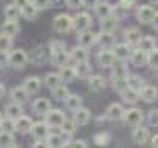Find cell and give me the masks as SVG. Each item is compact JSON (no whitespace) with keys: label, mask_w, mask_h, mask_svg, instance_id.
Listing matches in <instances>:
<instances>
[{"label":"cell","mask_w":158,"mask_h":148,"mask_svg":"<svg viewBox=\"0 0 158 148\" xmlns=\"http://www.w3.org/2000/svg\"><path fill=\"white\" fill-rule=\"evenodd\" d=\"M53 27H55L57 33H66V31H70V29L74 27V18H70L66 14H59L53 20Z\"/></svg>","instance_id":"1"},{"label":"cell","mask_w":158,"mask_h":148,"mask_svg":"<svg viewBox=\"0 0 158 148\" xmlns=\"http://www.w3.org/2000/svg\"><path fill=\"white\" fill-rule=\"evenodd\" d=\"M8 63L14 66V68H23L27 64V53L23 49H16V51L8 53Z\"/></svg>","instance_id":"2"},{"label":"cell","mask_w":158,"mask_h":148,"mask_svg":"<svg viewBox=\"0 0 158 148\" xmlns=\"http://www.w3.org/2000/svg\"><path fill=\"white\" fill-rule=\"evenodd\" d=\"M90 26H92V16H90L88 12H80V14L74 16V29L78 33L90 29Z\"/></svg>","instance_id":"3"},{"label":"cell","mask_w":158,"mask_h":148,"mask_svg":"<svg viewBox=\"0 0 158 148\" xmlns=\"http://www.w3.org/2000/svg\"><path fill=\"white\" fill-rule=\"evenodd\" d=\"M154 14H156V12H154L152 6L143 4V6H139V10H137V20L141 22V23H152Z\"/></svg>","instance_id":"4"},{"label":"cell","mask_w":158,"mask_h":148,"mask_svg":"<svg viewBox=\"0 0 158 148\" xmlns=\"http://www.w3.org/2000/svg\"><path fill=\"white\" fill-rule=\"evenodd\" d=\"M123 119L127 125H131V127H139L143 123V111L141 109H137V107H131V109H127V113L123 115Z\"/></svg>","instance_id":"5"},{"label":"cell","mask_w":158,"mask_h":148,"mask_svg":"<svg viewBox=\"0 0 158 148\" xmlns=\"http://www.w3.org/2000/svg\"><path fill=\"white\" fill-rule=\"evenodd\" d=\"M45 121H47V125H51V127H60L63 121H64V113L60 109H49L45 113Z\"/></svg>","instance_id":"6"},{"label":"cell","mask_w":158,"mask_h":148,"mask_svg":"<svg viewBox=\"0 0 158 148\" xmlns=\"http://www.w3.org/2000/svg\"><path fill=\"white\" fill-rule=\"evenodd\" d=\"M98 60H100L102 66H113V63H115V53H113V49L104 47V49H102V53L98 55Z\"/></svg>","instance_id":"7"},{"label":"cell","mask_w":158,"mask_h":148,"mask_svg":"<svg viewBox=\"0 0 158 148\" xmlns=\"http://www.w3.org/2000/svg\"><path fill=\"white\" fill-rule=\"evenodd\" d=\"M31 127H33V123H31V119H29V117H26V115H20V117L16 119V131H18V133L27 134V133H31Z\"/></svg>","instance_id":"8"},{"label":"cell","mask_w":158,"mask_h":148,"mask_svg":"<svg viewBox=\"0 0 158 148\" xmlns=\"http://www.w3.org/2000/svg\"><path fill=\"white\" fill-rule=\"evenodd\" d=\"M150 133L147 131L144 127H137L135 131H133V140H135L137 144H147V142H150Z\"/></svg>","instance_id":"9"},{"label":"cell","mask_w":158,"mask_h":148,"mask_svg":"<svg viewBox=\"0 0 158 148\" xmlns=\"http://www.w3.org/2000/svg\"><path fill=\"white\" fill-rule=\"evenodd\" d=\"M147 60H148V53H147V51H143L141 47L135 49V51H131V63L135 64V66H143V64H147Z\"/></svg>","instance_id":"10"},{"label":"cell","mask_w":158,"mask_h":148,"mask_svg":"<svg viewBox=\"0 0 158 148\" xmlns=\"http://www.w3.org/2000/svg\"><path fill=\"white\" fill-rule=\"evenodd\" d=\"M31 133H33V137H35V138L45 140V138H47V134H49V125H47V121H45V123H33Z\"/></svg>","instance_id":"11"},{"label":"cell","mask_w":158,"mask_h":148,"mask_svg":"<svg viewBox=\"0 0 158 148\" xmlns=\"http://www.w3.org/2000/svg\"><path fill=\"white\" fill-rule=\"evenodd\" d=\"M90 119H92V113H90V109L86 107H78L74 111V121H76V125H88Z\"/></svg>","instance_id":"12"},{"label":"cell","mask_w":158,"mask_h":148,"mask_svg":"<svg viewBox=\"0 0 158 148\" xmlns=\"http://www.w3.org/2000/svg\"><path fill=\"white\" fill-rule=\"evenodd\" d=\"M49 109H51V100L49 97H39V100L33 101V111L37 115H45Z\"/></svg>","instance_id":"13"},{"label":"cell","mask_w":158,"mask_h":148,"mask_svg":"<svg viewBox=\"0 0 158 148\" xmlns=\"http://www.w3.org/2000/svg\"><path fill=\"white\" fill-rule=\"evenodd\" d=\"M18 31H20L18 20H6V22L2 23V29H0V33H4V35H10V37H14Z\"/></svg>","instance_id":"14"},{"label":"cell","mask_w":158,"mask_h":148,"mask_svg":"<svg viewBox=\"0 0 158 148\" xmlns=\"http://www.w3.org/2000/svg\"><path fill=\"white\" fill-rule=\"evenodd\" d=\"M141 100L143 101H148V103H152L158 100V90L154 88V86H144V88L141 90Z\"/></svg>","instance_id":"15"},{"label":"cell","mask_w":158,"mask_h":148,"mask_svg":"<svg viewBox=\"0 0 158 148\" xmlns=\"http://www.w3.org/2000/svg\"><path fill=\"white\" fill-rule=\"evenodd\" d=\"M123 115H125V111H123V107H121L119 103H111V105L107 107V119L119 121V119H123Z\"/></svg>","instance_id":"16"},{"label":"cell","mask_w":158,"mask_h":148,"mask_svg":"<svg viewBox=\"0 0 158 148\" xmlns=\"http://www.w3.org/2000/svg\"><path fill=\"white\" fill-rule=\"evenodd\" d=\"M113 53H115V59H119V60H125L127 57H131L129 43H119V45H115V47H113Z\"/></svg>","instance_id":"17"},{"label":"cell","mask_w":158,"mask_h":148,"mask_svg":"<svg viewBox=\"0 0 158 148\" xmlns=\"http://www.w3.org/2000/svg\"><path fill=\"white\" fill-rule=\"evenodd\" d=\"M98 41V35H94L90 29H86V31H82L80 37H78V43H80L82 47H90V45H94V43Z\"/></svg>","instance_id":"18"},{"label":"cell","mask_w":158,"mask_h":148,"mask_svg":"<svg viewBox=\"0 0 158 148\" xmlns=\"http://www.w3.org/2000/svg\"><path fill=\"white\" fill-rule=\"evenodd\" d=\"M51 59H53V63L57 64V66H64V64L70 60V55L63 49V51H55V53H51Z\"/></svg>","instance_id":"19"},{"label":"cell","mask_w":158,"mask_h":148,"mask_svg":"<svg viewBox=\"0 0 158 148\" xmlns=\"http://www.w3.org/2000/svg\"><path fill=\"white\" fill-rule=\"evenodd\" d=\"M121 96H123V100L127 101V103H137L139 100H141V92H137V90H133V88H127L121 92Z\"/></svg>","instance_id":"20"},{"label":"cell","mask_w":158,"mask_h":148,"mask_svg":"<svg viewBox=\"0 0 158 148\" xmlns=\"http://www.w3.org/2000/svg\"><path fill=\"white\" fill-rule=\"evenodd\" d=\"M23 88H26L29 94H35V92H39V88H41V80L37 76H29L26 82H23Z\"/></svg>","instance_id":"21"},{"label":"cell","mask_w":158,"mask_h":148,"mask_svg":"<svg viewBox=\"0 0 158 148\" xmlns=\"http://www.w3.org/2000/svg\"><path fill=\"white\" fill-rule=\"evenodd\" d=\"M94 10H96V14H98L100 18H106V16H111V14H113V6L107 4L106 0H104V2H98Z\"/></svg>","instance_id":"22"},{"label":"cell","mask_w":158,"mask_h":148,"mask_svg":"<svg viewBox=\"0 0 158 148\" xmlns=\"http://www.w3.org/2000/svg\"><path fill=\"white\" fill-rule=\"evenodd\" d=\"M27 96H29V92L23 88V86H20V88H14V90H12V100L18 101V103L27 101Z\"/></svg>","instance_id":"23"},{"label":"cell","mask_w":158,"mask_h":148,"mask_svg":"<svg viewBox=\"0 0 158 148\" xmlns=\"http://www.w3.org/2000/svg\"><path fill=\"white\" fill-rule=\"evenodd\" d=\"M45 84L49 86V88H57L59 84H63V76H60V72H49L45 76Z\"/></svg>","instance_id":"24"},{"label":"cell","mask_w":158,"mask_h":148,"mask_svg":"<svg viewBox=\"0 0 158 148\" xmlns=\"http://www.w3.org/2000/svg\"><path fill=\"white\" fill-rule=\"evenodd\" d=\"M70 59L74 60V63H84V60H88V53H86V47H76L74 51L70 53Z\"/></svg>","instance_id":"25"},{"label":"cell","mask_w":158,"mask_h":148,"mask_svg":"<svg viewBox=\"0 0 158 148\" xmlns=\"http://www.w3.org/2000/svg\"><path fill=\"white\" fill-rule=\"evenodd\" d=\"M4 14H6V20H18L20 14H22V8L14 2V4H10V6H6Z\"/></svg>","instance_id":"26"},{"label":"cell","mask_w":158,"mask_h":148,"mask_svg":"<svg viewBox=\"0 0 158 148\" xmlns=\"http://www.w3.org/2000/svg\"><path fill=\"white\" fill-rule=\"evenodd\" d=\"M76 76H80V78H90L92 76V70H90V64H88V60H84V63H76Z\"/></svg>","instance_id":"27"},{"label":"cell","mask_w":158,"mask_h":148,"mask_svg":"<svg viewBox=\"0 0 158 148\" xmlns=\"http://www.w3.org/2000/svg\"><path fill=\"white\" fill-rule=\"evenodd\" d=\"M141 31H139V29H135V27H133V29H127V31H125V43H129V45H135V43H139V41H141Z\"/></svg>","instance_id":"28"},{"label":"cell","mask_w":158,"mask_h":148,"mask_svg":"<svg viewBox=\"0 0 158 148\" xmlns=\"http://www.w3.org/2000/svg\"><path fill=\"white\" fill-rule=\"evenodd\" d=\"M22 14L26 16L27 20H35V18H37V14H39V8H37L33 2H29L27 6H23V8H22Z\"/></svg>","instance_id":"29"},{"label":"cell","mask_w":158,"mask_h":148,"mask_svg":"<svg viewBox=\"0 0 158 148\" xmlns=\"http://www.w3.org/2000/svg\"><path fill=\"white\" fill-rule=\"evenodd\" d=\"M69 96H70V94H69V88H66L64 84H59L57 88H53V97H55V100H60V101H64Z\"/></svg>","instance_id":"30"},{"label":"cell","mask_w":158,"mask_h":148,"mask_svg":"<svg viewBox=\"0 0 158 148\" xmlns=\"http://www.w3.org/2000/svg\"><path fill=\"white\" fill-rule=\"evenodd\" d=\"M88 84H90V90H96V92H100V90L106 88V80L102 76H90Z\"/></svg>","instance_id":"31"},{"label":"cell","mask_w":158,"mask_h":148,"mask_svg":"<svg viewBox=\"0 0 158 148\" xmlns=\"http://www.w3.org/2000/svg\"><path fill=\"white\" fill-rule=\"evenodd\" d=\"M115 26H117V22H115V18H113V16H106V18H102V31H109V33H113Z\"/></svg>","instance_id":"32"},{"label":"cell","mask_w":158,"mask_h":148,"mask_svg":"<svg viewBox=\"0 0 158 148\" xmlns=\"http://www.w3.org/2000/svg\"><path fill=\"white\" fill-rule=\"evenodd\" d=\"M64 101H66V107L70 111H76L78 107H82V97L80 96H69Z\"/></svg>","instance_id":"33"},{"label":"cell","mask_w":158,"mask_h":148,"mask_svg":"<svg viewBox=\"0 0 158 148\" xmlns=\"http://www.w3.org/2000/svg\"><path fill=\"white\" fill-rule=\"evenodd\" d=\"M127 84H129V88L137 90V92H141L144 88V82L141 76H127Z\"/></svg>","instance_id":"34"},{"label":"cell","mask_w":158,"mask_h":148,"mask_svg":"<svg viewBox=\"0 0 158 148\" xmlns=\"http://www.w3.org/2000/svg\"><path fill=\"white\" fill-rule=\"evenodd\" d=\"M6 115H8V117H14V119H18V117L22 115V103H18V101L10 103V105L6 107Z\"/></svg>","instance_id":"35"},{"label":"cell","mask_w":158,"mask_h":148,"mask_svg":"<svg viewBox=\"0 0 158 148\" xmlns=\"http://www.w3.org/2000/svg\"><path fill=\"white\" fill-rule=\"evenodd\" d=\"M139 47H141L143 49V51H152V49L156 47V43H154V37H141V41H139Z\"/></svg>","instance_id":"36"},{"label":"cell","mask_w":158,"mask_h":148,"mask_svg":"<svg viewBox=\"0 0 158 148\" xmlns=\"http://www.w3.org/2000/svg\"><path fill=\"white\" fill-rule=\"evenodd\" d=\"M0 129H2V131H8V133H14V131H16V119H14V117H8V115H6L4 119H2V125H0Z\"/></svg>","instance_id":"37"},{"label":"cell","mask_w":158,"mask_h":148,"mask_svg":"<svg viewBox=\"0 0 158 148\" xmlns=\"http://www.w3.org/2000/svg\"><path fill=\"white\" fill-rule=\"evenodd\" d=\"M60 76H63V80H72V78H76V68H72V66L69 64H64V66H60Z\"/></svg>","instance_id":"38"},{"label":"cell","mask_w":158,"mask_h":148,"mask_svg":"<svg viewBox=\"0 0 158 148\" xmlns=\"http://www.w3.org/2000/svg\"><path fill=\"white\" fill-rule=\"evenodd\" d=\"M12 49V37L0 33V53H8Z\"/></svg>","instance_id":"39"},{"label":"cell","mask_w":158,"mask_h":148,"mask_svg":"<svg viewBox=\"0 0 158 148\" xmlns=\"http://www.w3.org/2000/svg\"><path fill=\"white\" fill-rule=\"evenodd\" d=\"M45 142H47V146H63L64 144V138L59 137V134H47Z\"/></svg>","instance_id":"40"},{"label":"cell","mask_w":158,"mask_h":148,"mask_svg":"<svg viewBox=\"0 0 158 148\" xmlns=\"http://www.w3.org/2000/svg\"><path fill=\"white\" fill-rule=\"evenodd\" d=\"M60 129L64 131V134H69V137H70V134H74V131H76V121H74V119H72V121L64 119L63 125H60Z\"/></svg>","instance_id":"41"},{"label":"cell","mask_w":158,"mask_h":148,"mask_svg":"<svg viewBox=\"0 0 158 148\" xmlns=\"http://www.w3.org/2000/svg\"><path fill=\"white\" fill-rule=\"evenodd\" d=\"M98 41H100L104 47H107V49H109V47L113 45V35L109 33V31H102V35H98Z\"/></svg>","instance_id":"42"},{"label":"cell","mask_w":158,"mask_h":148,"mask_svg":"<svg viewBox=\"0 0 158 148\" xmlns=\"http://www.w3.org/2000/svg\"><path fill=\"white\" fill-rule=\"evenodd\" d=\"M0 146H14V137H12V133H8V131L0 133Z\"/></svg>","instance_id":"43"},{"label":"cell","mask_w":158,"mask_h":148,"mask_svg":"<svg viewBox=\"0 0 158 148\" xmlns=\"http://www.w3.org/2000/svg\"><path fill=\"white\" fill-rule=\"evenodd\" d=\"M147 64L150 66V68H158V49L154 47L152 51H148V60H147Z\"/></svg>","instance_id":"44"},{"label":"cell","mask_w":158,"mask_h":148,"mask_svg":"<svg viewBox=\"0 0 158 148\" xmlns=\"http://www.w3.org/2000/svg\"><path fill=\"white\" fill-rule=\"evenodd\" d=\"M109 140H111V137H109L107 133H100V134H96V137H94V142L98 144V146H106Z\"/></svg>","instance_id":"45"},{"label":"cell","mask_w":158,"mask_h":148,"mask_svg":"<svg viewBox=\"0 0 158 148\" xmlns=\"http://www.w3.org/2000/svg\"><path fill=\"white\" fill-rule=\"evenodd\" d=\"M115 78H127L125 66H115V68H113V80H115Z\"/></svg>","instance_id":"46"},{"label":"cell","mask_w":158,"mask_h":148,"mask_svg":"<svg viewBox=\"0 0 158 148\" xmlns=\"http://www.w3.org/2000/svg\"><path fill=\"white\" fill-rule=\"evenodd\" d=\"M113 82H115V90H119V92H123L127 86H129L127 84V78H115Z\"/></svg>","instance_id":"47"},{"label":"cell","mask_w":158,"mask_h":148,"mask_svg":"<svg viewBox=\"0 0 158 148\" xmlns=\"http://www.w3.org/2000/svg\"><path fill=\"white\" fill-rule=\"evenodd\" d=\"M148 123L150 127H158V109H152L148 113Z\"/></svg>","instance_id":"48"},{"label":"cell","mask_w":158,"mask_h":148,"mask_svg":"<svg viewBox=\"0 0 158 148\" xmlns=\"http://www.w3.org/2000/svg\"><path fill=\"white\" fill-rule=\"evenodd\" d=\"M33 4L37 6L39 10H47V8H51V0H33Z\"/></svg>","instance_id":"49"},{"label":"cell","mask_w":158,"mask_h":148,"mask_svg":"<svg viewBox=\"0 0 158 148\" xmlns=\"http://www.w3.org/2000/svg\"><path fill=\"white\" fill-rule=\"evenodd\" d=\"M63 49H64V43H63V41H53V43H51V53L63 51Z\"/></svg>","instance_id":"50"},{"label":"cell","mask_w":158,"mask_h":148,"mask_svg":"<svg viewBox=\"0 0 158 148\" xmlns=\"http://www.w3.org/2000/svg\"><path fill=\"white\" fill-rule=\"evenodd\" d=\"M66 6L72 10H76V8H80L82 6V0H66Z\"/></svg>","instance_id":"51"},{"label":"cell","mask_w":158,"mask_h":148,"mask_svg":"<svg viewBox=\"0 0 158 148\" xmlns=\"http://www.w3.org/2000/svg\"><path fill=\"white\" fill-rule=\"evenodd\" d=\"M119 6H121L123 10H129V8H133V6H135V0H121Z\"/></svg>","instance_id":"52"},{"label":"cell","mask_w":158,"mask_h":148,"mask_svg":"<svg viewBox=\"0 0 158 148\" xmlns=\"http://www.w3.org/2000/svg\"><path fill=\"white\" fill-rule=\"evenodd\" d=\"M100 0H82V6H86V8H96V4H98Z\"/></svg>","instance_id":"53"},{"label":"cell","mask_w":158,"mask_h":148,"mask_svg":"<svg viewBox=\"0 0 158 148\" xmlns=\"http://www.w3.org/2000/svg\"><path fill=\"white\" fill-rule=\"evenodd\" d=\"M69 144H70V146H80V148L86 146V142H84V140H72V142H69Z\"/></svg>","instance_id":"54"},{"label":"cell","mask_w":158,"mask_h":148,"mask_svg":"<svg viewBox=\"0 0 158 148\" xmlns=\"http://www.w3.org/2000/svg\"><path fill=\"white\" fill-rule=\"evenodd\" d=\"M14 2H16L18 6H20V8H23V6H27L29 2H31V0H14Z\"/></svg>","instance_id":"55"},{"label":"cell","mask_w":158,"mask_h":148,"mask_svg":"<svg viewBox=\"0 0 158 148\" xmlns=\"http://www.w3.org/2000/svg\"><path fill=\"white\" fill-rule=\"evenodd\" d=\"M152 27H154L156 31H158V12H156V14H154V18H152Z\"/></svg>","instance_id":"56"},{"label":"cell","mask_w":158,"mask_h":148,"mask_svg":"<svg viewBox=\"0 0 158 148\" xmlns=\"http://www.w3.org/2000/svg\"><path fill=\"white\" fill-rule=\"evenodd\" d=\"M4 94H6V88H4V84L0 82V100H2V97H4Z\"/></svg>","instance_id":"57"},{"label":"cell","mask_w":158,"mask_h":148,"mask_svg":"<svg viewBox=\"0 0 158 148\" xmlns=\"http://www.w3.org/2000/svg\"><path fill=\"white\" fill-rule=\"evenodd\" d=\"M150 144H152V146H158V134H154V137L150 138Z\"/></svg>","instance_id":"58"},{"label":"cell","mask_w":158,"mask_h":148,"mask_svg":"<svg viewBox=\"0 0 158 148\" xmlns=\"http://www.w3.org/2000/svg\"><path fill=\"white\" fill-rule=\"evenodd\" d=\"M64 0H51V6H60Z\"/></svg>","instance_id":"59"},{"label":"cell","mask_w":158,"mask_h":148,"mask_svg":"<svg viewBox=\"0 0 158 148\" xmlns=\"http://www.w3.org/2000/svg\"><path fill=\"white\" fill-rule=\"evenodd\" d=\"M150 2H152L154 6H158V0H150Z\"/></svg>","instance_id":"60"},{"label":"cell","mask_w":158,"mask_h":148,"mask_svg":"<svg viewBox=\"0 0 158 148\" xmlns=\"http://www.w3.org/2000/svg\"><path fill=\"white\" fill-rule=\"evenodd\" d=\"M2 119H4V117H2V113H0V125H2Z\"/></svg>","instance_id":"61"}]
</instances>
